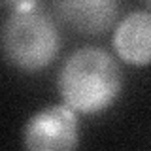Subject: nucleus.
Wrapping results in <instances>:
<instances>
[{
  "mask_svg": "<svg viewBox=\"0 0 151 151\" xmlns=\"http://www.w3.org/2000/svg\"><path fill=\"white\" fill-rule=\"evenodd\" d=\"M27 151H76L79 121L68 106H47L27 121L23 130Z\"/></svg>",
  "mask_w": 151,
  "mask_h": 151,
  "instance_id": "3",
  "label": "nucleus"
},
{
  "mask_svg": "<svg viewBox=\"0 0 151 151\" xmlns=\"http://www.w3.org/2000/svg\"><path fill=\"white\" fill-rule=\"evenodd\" d=\"M6 59L27 72L45 68L60 45L55 21L36 2H17L0 30Z\"/></svg>",
  "mask_w": 151,
  "mask_h": 151,
  "instance_id": "2",
  "label": "nucleus"
},
{
  "mask_svg": "<svg viewBox=\"0 0 151 151\" xmlns=\"http://www.w3.org/2000/svg\"><path fill=\"white\" fill-rule=\"evenodd\" d=\"M63 19L85 34H100L108 30L117 17L113 0H68L57 4Z\"/></svg>",
  "mask_w": 151,
  "mask_h": 151,
  "instance_id": "5",
  "label": "nucleus"
},
{
  "mask_svg": "<svg viewBox=\"0 0 151 151\" xmlns=\"http://www.w3.org/2000/svg\"><path fill=\"white\" fill-rule=\"evenodd\" d=\"M123 74L117 60L100 47L76 49L59 72V91L72 111L96 113L119 96Z\"/></svg>",
  "mask_w": 151,
  "mask_h": 151,
  "instance_id": "1",
  "label": "nucleus"
},
{
  "mask_svg": "<svg viewBox=\"0 0 151 151\" xmlns=\"http://www.w3.org/2000/svg\"><path fill=\"white\" fill-rule=\"evenodd\" d=\"M113 47L125 63L145 66L151 63V12L138 9L121 19L113 32Z\"/></svg>",
  "mask_w": 151,
  "mask_h": 151,
  "instance_id": "4",
  "label": "nucleus"
}]
</instances>
